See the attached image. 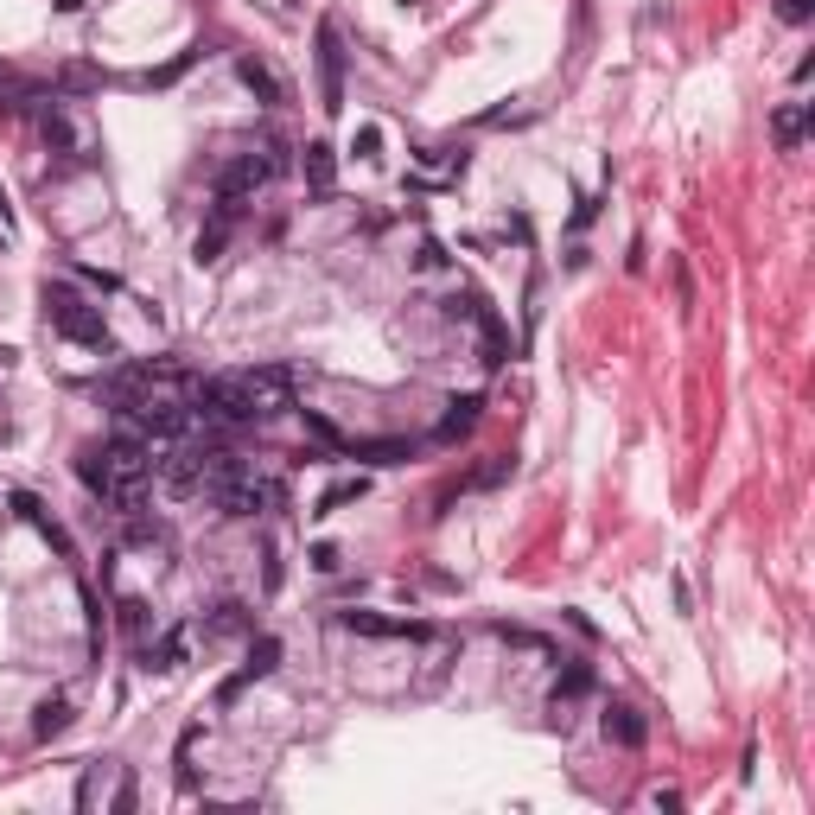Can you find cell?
<instances>
[{
	"label": "cell",
	"mask_w": 815,
	"mask_h": 815,
	"mask_svg": "<svg viewBox=\"0 0 815 815\" xmlns=\"http://www.w3.org/2000/svg\"><path fill=\"white\" fill-rule=\"evenodd\" d=\"M45 319L51 332H64L71 344H90V351H109V325H102V306H90L77 287L45 281Z\"/></svg>",
	"instance_id": "1"
},
{
	"label": "cell",
	"mask_w": 815,
	"mask_h": 815,
	"mask_svg": "<svg viewBox=\"0 0 815 815\" xmlns=\"http://www.w3.org/2000/svg\"><path fill=\"white\" fill-rule=\"evenodd\" d=\"M242 383H249L262 421H274V414L293 408V370H287V363H255V370H242Z\"/></svg>",
	"instance_id": "2"
},
{
	"label": "cell",
	"mask_w": 815,
	"mask_h": 815,
	"mask_svg": "<svg viewBox=\"0 0 815 815\" xmlns=\"http://www.w3.org/2000/svg\"><path fill=\"white\" fill-rule=\"evenodd\" d=\"M319 109L325 115L344 109V39L332 20H319Z\"/></svg>",
	"instance_id": "3"
},
{
	"label": "cell",
	"mask_w": 815,
	"mask_h": 815,
	"mask_svg": "<svg viewBox=\"0 0 815 815\" xmlns=\"http://www.w3.org/2000/svg\"><path fill=\"white\" fill-rule=\"evenodd\" d=\"M128 421L147 433V440H179L185 427H192V408L185 402H160V395H147V402L128 408Z\"/></svg>",
	"instance_id": "4"
},
{
	"label": "cell",
	"mask_w": 815,
	"mask_h": 815,
	"mask_svg": "<svg viewBox=\"0 0 815 815\" xmlns=\"http://www.w3.org/2000/svg\"><path fill=\"white\" fill-rule=\"evenodd\" d=\"M102 459H109L115 484H134V478H153V446L141 433H115L109 446H102Z\"/></svg>",
	"instance_id": "5"
},
{
	"label": "cell",
	"mask_w": 815,
	"mask_h": 815,
	"mask_svg": "<svg viewBox=\"0 0 815 815\" xmlns=\"http://www.w3.org/2000/svg\"><path fill=\"white\" fill-rule=\"evenodd\" d=\"M344 631H357V637H433V624H408V618H383V612H338Z\"/></svg>",
	"instance_id": "6"
},
{
	"label": "cell",
	"mask_w": 815,
	"mask_h": 815,
	"mask_svg": "<svg viewBox=\"0 0 815 815\" xmlns=\"http://www.w3.org/2000/svg\"><path fill=\"white\" fill-rule=\"evenodd\" d=\"M300 172H306V192H312V198H332V185H338V153L325 147V141H306V147H300Z\"/></svg>",
	"instance_id": "7"
},
{
	"label": "cell",
	"mask_w": 815,
	"mask_h": 815,
	"mask_svg": "<svg viewBox=\"0 0 815 815\" xmlns=\"http://www.w3.org/2000/svg\"><path fill=\"white\" fill-rule=\"evenodd\" d=\"M39 134H45V147L58 153V160H83V134L71 128V115H64L58 102H51V109L39 115Z\"/></svg>",
	"instance_id": "8"
},
{
	"label": "cell",
	"mask_w": 815,
	"mask_h": 815,
	"mask_svg": "<svg viewBox=\"0 0 815 815\" xmlns=\"http://www.w3.org/2000/svg\"><path fill=\"white\" fill-rule=\"evenodd\" d=\"M605 739H612V745H624V752H637V745L650 739V726H644V714H637V707L612 701V707H605Z\"/></svg>",
	"instance_id": "9"
},
{
	"label": "cell",
	"mask_w": 815,
	"mask_h": 815,
	"mask_svg": "<svg viewBox=\"0 0 815 815\" xmlns=\"http://www.w3.org/2000/svg\"><path fill=\"white\" fill-rule=\"evenodd\" d=\"M185 650H192V631H166V637H153V644H141L147 669H160V675L185 669Z\"/></svg>",
	"instance_id": "10"
},
{
	"label": "cell",
	"mask_w": 815,
	"mask_h": 815,
	"mask_svg": "<svg viewBox=\"0 0 815 815\" xmlns=\"http://www.w3.org/2000/svg\"><path fill=\"white\" fill-rule=\"evenodd\" d=\"M77 478H83V491H90V497H102V504L115 497V472H109V459H102V446H83V453H77Z\"/></svg>",
	"instance_id": "11"
},
{
	"label": "cell",
	"mask_w": 815,
	"mask_h": 815,
	"mask_svg": "<svg viewBox=\"0 0 815 815\" xmlns=\"http://www.w3.org/2000/svg\"><path fill=\"white\" fill-rule=\"evenodd\" d=\"M236 77H242V83H249V90H255V96H262V102H268V109H274V102H287V83H281V77H274V71H268V64H262V58H249V51H242V58H236Z\"/></svg>",
	"instance_id": "12"
},
{
	"label": "cell",
	"mask_w": 815,
	"mask_h": 815,
	"mask_svg": "<svg viewBox=\"0 0 815 815\" xmlns=\"http://www.w3.org/2000/svg\"><path fill=\"white\" fill-rule=\"evenodd\" d=\"M71 714H77L71 695H45V701H39V714H32V739H58L64 726H71Z\"/></svg>",
	"instance_id": "13"
},
{
	"label": "cell",
	"mask_w": 815,
	"mask_h": 815,
	"mask_svg": "<svg viewBox=\"0 0 815 815\" xmlns=\"http://www.w3.org/2000/svg\"><path fill=\"white\" fill-rule=\"evenodd\" d=\"M478 395H453V402H446V421H440V440L446 446H453V440H465V433H472L478 427Z\"/></svg>",
	"instance_id": "14"
},
{
	"label": "cell",
	"mask_w": 815,
	"mask_h": 815,
	"mask_svg": "<svg viewBox=\"0 0 815 815\" xmlns=\"http://www.w3.org/2000/svg\"><path fill=\"white\" fill-rule=\"evenodd\" d=\"M351 459H363V465H408L414 459V440H357Z\"/></svg>",
	"instance_id": "15"
},
{
	"label": "cell",
	"mask_w": 815,
	"mask_h": 815,
	"mask_svg": "<svg viewBox=\"0 0 815 815\" xmlns=\"http://www.w3.org/2000/svg\"><path fill=\"white\" fill-rule=\"evenodd\" d=\"M771 128H777V147L796 153V147H803V134H809V102H784Z\"/></svg>",
	"instance_id": "16"
},
{
	"label": "cell",
	"mask_w": 815,
	"mask_h": 815,
	"mask_svg": "<svg viewBox=\"0 0 815 815\" xmlns=\"http://www.w3.org/2000/svg\"><path fill=\"white\" fill-rule=\"evenodd\" d=\"M363 491H370V478H363V472H357V478H338V484H332V491H325V497H319V504H312V516H338L344 504H357V497H363Z\"/></svg>",
	"instance_id": "17"
},
{
	"label": "cell",
	"mask_w": 815,
	"mask_h": 815,
	"mask_svg": "<svg viewBox=\"0 0 815 815\" xmlns=\"http://www.w3.org/2000/svg\"><path fill=\"white\" fill-rule=\"evenodd\" d=\"M249 605H242V599H230V605H217V618L211 624H204V637H242V631H249Z\"/></svg>",
	"instance_id": "18"
},
{
	"label": "cell",
	"mask_w": 815,
	"mask_h": 815,
	"mask_svg": "<svg viewBox=\"0 0 815 815\" xmlns=\"http://www.w3.org/2000/svg\"><path fill=\"white\" fill-rule=\"evenodd\" d=\"M478 332H484V363H504L510 357V332H504V319H497L491 306L478 312Z\"/></svg>",
	"instance_id": "19"
},
{
	"label": "cell",
	"mask_w": 815,
	"mask_h": 815,
	"mask_svg": "<svg viewBox=\"0 0 815 815\" xmlns=\"http://www.w3.org/2000/svg\"><path fill=\"white\" fill-rule=\"evenodd\" d=\"M580 695H593V669H586V663H567L561 682H554V707H567V701H580Z\"/></svg>",
	"instance_id": "20"
},
{
	"label": "cell",
	"mask_w": 815,
	"mask_h": 815,
	"mask_svg": "<svg viewBox=\"0 0 815 815\" xmlns=\"http://www.w3.org/2000/svg\"><path fill=\"white\" fill-rule=\"evenodd\" d=\"M281 669V644H274V637H255L249 644V663H242V675H249V682H262V675H274Z\"/></svg>",
	"instance_id": "21"
},
{
	"label": "cell",
	"mask_w": 815,
	"mask_h": 815,
	"mask_svg": "<svg viewBox=\"0 0 815 815\" xmlns=\"http://www.w3.org/2000/svg\"><path fill=\"white\" fill-rule=\"evenodd\" d=\"M121 523H128V529H121V542H128V548H160V542H166V529L153 523V516H141V510L121 516Z\"/></svg>",
	"instance_id": "22"
},
{
	"label": "cell",
	"mask_w": 815,
	"mask_h": 815,
	"mask_svg": "<svg viewBox=\"0 0 815 815\" xmlns=\"http://www.w3.org/2000/svg\"><path fill=\"white\" fill-rule=\"evenodd\" d=\"M223 242H230V223H223V217H211V230H198V262H217V255H223Z\"/></svg>",
	"instance_id": "23"
},
{
	"label": "cell",
	"mask_w": 815,
	"mask_h": 815,
	"mask_svg": "<svg viewBox=\"0 0 815 815\" xmlns=\"http://www.w3.org/2000/svg\"><path fill=\"white\" fill-rule=\"evenodd\" d=\"M351 153H357V160H383V128H376V121H363V128L351 134Z\"/></svg>",
	"instance_id": "24"
},
{
	"label": "cell",
	"mask_w": 815,
	"mask_h": 815,
	"mask_svg": "<svg viewBox=\"0 0 815 815\" xmlns=\"http://www.w3.org/2000/svg\"><path fill=\"white\" fill-rule=\"evenodd\" d=\"M115 612H121V631H128V637H141V644H147V624H153V618H147V605H141V599H121Z\"/></svg>",
	"instance_id": "25"
},
{
	"label": "cell",
	"mask_w": 815,
	"mask_h": 815,
	"mask_svg": "<svg viewBox=\"0 0 815 815\" xmlns=\"http://www.w3.org/2000/svg\"><path fill=\"white\" fill-rule=\"evenodd\" d=\"M478 312H484V300H478V293H453V300H446V319L478 325Z\"/></svg>",
	"instance_id": "26"
},
{
	"label": "cell",
	"mask_w": 815,
	"mask_h": 815,
	"mask_svg": "<svg viewBox=\"0 0 815 815\" xmlns=\"http://www.w3.org/2000/svg\"><path fill=\"white\" fill-rule=\"evenodd\" d=\"M7 504H13V516H20V523H45V504H39L32 491H13Z\"/></svg>",
	"instance_id": "27"
},
{
	"label": "cell",
	"mask_w": 815,
	"mask_h": 815,
	"mask_svg": "<svg viewBox=\"0 0 815 815\" xmlns=\"http://www.w3.org/2000/svg\"><path fill=\"white\" fill-rule=\"evenodd\" d=\"M306 433H312L319 446H344V440H338V427L325 421V414H312V408H306Z\"/></svg>",
	"instance_id": "28"
},
{
	"label": "cell",
	"mask_w": 815,
	"mask_h": 815,
	"mask_svg": "<svg viewBox=\"0 0 815 815\" xmlns=\"http://www.w3.org/2000/svg\"><path fill=\"white\" fill-rule=\"evenodd\" d=\"M319 574H338V542H312V554H306Z\"/></svg>",
	"instance_id": "29"
},
{
	"label": "cell",
	"mask_w": 815,
	"mask_h": 815,
	"mask_svg": "<svg viewBox=\"0 0 815 815\" xmlns=\"http://www.w3.org/2000/svg\"><path fill=\"white\" fill-rule=\"evenodd\" d=\"M809 13H815V7H809V0H777V20H790V26H803V20H809Z\"/></svg>",
	"instance_id": "30"
},
{
	"label": "cell",
	"mask_w": 815,
	"mask_h": 815,
	"mask_svg": "<svg viewBox=\"0 0 815 815\" xmlns=\"http://www.w3.org/2000/svg\"><path fill=\"white\" fill-rule=\"evenodd\" d=\"M39 535H45V542L58 548V554H71V535H64V523H51V516H45V523H39Z\"/></svg>",
	"instance_id": "31"
},
{
	"label": "cell",
	"mask_w": 815,
	"mask_h": 815,
	"mask_svg": "<svg viewBox=\"0 0 815 815\" xmlns=\"http://www.w3.org/2000/svg\"><path fill=\"white\" fill-rule=\"evenodd\" d=\"M414 262H421V268H446V249H440V242L427 236V242H421V255H414Z\"/></svg>",
	"instance_id": "32"
},
{
	"label": "cell",
	"mask_w": 815,
	"mask_h": 815,
	"mask_svg": "<svg viewBox=\"0 0 815 815\" xmlns=\"http://www.w3.org/2000/svg\"><path fill=\"white\" fill-rule=\"evenodd\" d=\"M134 803H141V790H134V777H121V790H115V809H121V815H128Z\"/></svg>",
	"instance_id": "33"
}]
</instances>
